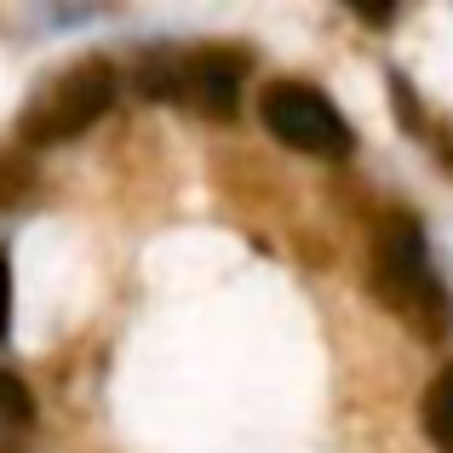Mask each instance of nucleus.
Returning <instances> with one entry per match:
<instances>
[{"label":"nucleus","mask_w":453,"mask_h":453,"mask_svg":"<svg viewBox=\"0 0 453 453\" xmlns=\"http://www.w3.org/2000/svg\"><path fill=\"white\" fill-rule=\"evenodd\" d=\"M367 288L373 299L425 344H442L453 333V293L436 276L431 247L419 235L413 212H385L373 230V258H367Z\"/></svg>","instance_id":"1"},{"label":"nucleus","mask_w":453,"mask_h":453,"mask_svg":"<svg viewBox=\"0 0 453 453\" xmlns=\"http://www.w3.org/2000/svg\"><path fill=\"white\" fill-rule=\"evenodd\" d=\"M115 92H121V75H115L110 58H81V64L58 69L18 115L23 150H52V144L81 138L87 127H98L110 115Z\"/></svg>","instance_id":"2"},{"label":"nucleus","mask_w":453,"mask_h":453,"mask_svg":"<svg viewBox=\"0 0 453 453\" xmlns=\"http://www.w3.org/2000/svg\"><path fill=\"white\" fill-rule=\"evenodd\" d=\"M242 81H247V52H230V46L150 52L144 64H138V87H144V98L184 104V110L219 115V121L235 115V104H242Z\"/></svg>","instance_id":"3"},{"label":"nucleus","mask_w":453,"mask_h":453,"mask_svg":"<svg viewBox=\"0 0 453 453\" xmlns=\"http://www.w3.org/2000/svg\"><path fill=\"white\" fill-rule=\"evenodd\" d=\"M258 121H265V133L276 144L316 155V161H344L356 150V133L339 115V104L310 81H270L258 92Z\"/></svg>","instance_id":"4"},{"label":"nucleus","mask_w":453,"mask_h":453,"mask_svg":"<svg viewBox=\"0 0 453 453\" xmlns=\"http://www.w3.org/2000/svg\"><path fill=\"white\" fill-rule=\"evenodd\" d=\"M419 425H425V436H431L436 453H453V362L431 379V385H425Z\"/></svg>","instance_id":"5"},{"label":"nucleus","mask_w":453,"mask_h":453,"mask_svg":"<svg viewBox=\"0 0 453 453\" xmlns=\"http://www.w3.org/2000/svg\"><path fill=\"white\" fill-rule=\"evenodd\" d=\"M0 425H6V431H29L35 425V396L12 367H0Z\"/></svg>","instance_id":"6"},{"label":"nucleus","mask_w":453,"mask_h":453,"mask_svg":"<svg viewBox=\"0 0 453 453\" xmlns=\"http://www.w3.org/2000/svg\"><path fill=\"white\" fill-rule=\"evenodd\" d=\"M29 189H35V161L23 150L0 155V207H18Z\"/></svg>","instance_id":"7"},{"label":"nucleus","mask_w":453,"mask_h":453,"mask_svg":"<svg viewBox=\"0 0 453 453\" xmlns=\"http://www.w3.org/2000/svg\"><path fill=\"white\" fill-rule=\"evenodd\" d=\"M12 333V258L0 253V339Z\"/></svg>","instance_id":"8"}]
</instances>
